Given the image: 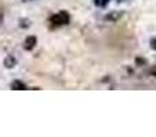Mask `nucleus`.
Here are the masks:
<instances>
[{"label": "nucleus", "mask_w": 156, "mask_h": 137, "mask_svg": "<svg viewBox=\"0 0 156 137\" xmlns=\"http://www.w3.org/2000/svg\"><path fill=\"white\" fill-rule=\"evenodd\" d=\"M52 21L54 22H56V23H67V21H69V15L66 13H59L58 15H55L54 18H52Z\"/></svg>", "instance_id": "f257e3e1"}, {"label": "nucleus", "mask_w": 156, "mask_h": 137, "mask_svg": "<svg viewBox=\"0 0 156 137\" xmlns=\"http://www.w3.org/2000/svg\"><path fill=\"white\" fill-rule=\"evenodd\" d=\"M15 63H16L15 58L11 56V55L5 58V60H4V66H5V67H8V69H10V67H14V65H15Z\"/></svg>", "instance_id": "f03ea898"}, {"label": "nucleus", "mask_w": 156, "mask_h": 137, "mask_svg": "<svg viewBox=\"0 0 156 137\" xmlns=\"http://www.w3.org/2000/svg\"><path fill=\"white\" fill-rule=\"evenodd\" d=\"M122 16V13H111L108 14V15H105V19L107 21H116L118 18H121Z\"/></svg>", "instance_id": "7ed1b4c3"}, {"label": "nucleus", "mask_w": 156, "mask_h": 137, "mask_svg": "<svg viewBox=\"0 0 156 137\" xmlns=\"http://www.w3.org/2000/svg\"><path fill=\"white\" fill-rule=\"evenodd\" d=\"M34 44H36V38H34V37H29V38L26 40V48H27V49L33 48V47H34Z\"/></svg>", "instance_id": "20e7f679"}, {"label": "nucleus", "mask_w": 156, "mask_h": 137, "mask_svg": "<svg viewBox=\"0 0 156 137\" xmlns=\"http://www.w3.org/2000/svg\"><path fill=\"white\" fill-rule=\"evenodd\" d=\"M12 88L14 89H25V85L22 82H18V81H15V82H12Z\"/></svg>", "instance_id": "39448f33"}, {"label": "nucleus", "mask_w": 156, "mask_h": 137, "mask_svg": "<svg viewBox=\"0 0 156 137\" xmlns=\"http://www.w3.org/2000/svg\"><path fill=\"white\" fill-rule=\"evenodd\" d=\"M96 4L97 5H104L105 2H104V0H96Z\"/></svg>", "instance_id": "423d86ee"}, {"label": "nucleus", "mask_w": 156, "mask_h": 137, "mask_svg": "<svg viewBox=\"0 0 156 137\" xmlns=\"http://www.w3.org/2000/svg\"><path fill=\"white\" fill-rule=\"evenodd\" d=\"M151 45H152V48L156 49V38H154V40L151 41Z\"/></svg>", "instance_id": "0eeeda50"}, {"label": "nucleus", "mask_w": 156, "mask_h": 137, "mask_svg": "<svg viewBox=\"0 0 156 137\" xmlns=\"http://www.w3.org/2000/svg\"><path fill=\"white\" fill-rule=\"evenodd\" d=\"M152 74H155V75H156V70H152Z\"/></svg>", "instance_id": "6e6552de"}]
</instances>
